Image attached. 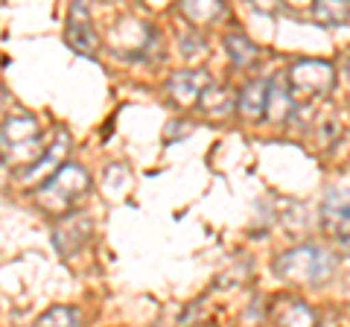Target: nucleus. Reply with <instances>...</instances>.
Here are the masks:
<instances>
[{"label": "nucleus", "mask_w": 350, "mask_h": 327, "mask_svg": "<svg viewBox=\"0 0 350 327\" xmlns=\"http://www.w3.org/2000/svg\"><path fill=\"white\" fill-rule=\"evenodd\" d=\"M44 135L36 114L15 112L0 123V164L27 172L44 152Z\"/></svg>", "instance_id": "f257e3e1"}, {"label": "nucleus", "mask_w": 350, "mask_h": 327, "mask_svg": "<svg viewBox=\"0 0 350 327\" xmlns=\"http://www.w3.org/2000/svg\"><path fill=\"white\" fill-rule=\"evenodd\" d=\"M88 190H91V176L82 164L68 161L64 167H59L50 179H44L36 190V205L50 213V216H68L76 211Z\"/></svg>", "instance_id": "f03ea898"}, {"label": "nucleus", "mask_w": 350, "mask_h": 327, "mask_svg": "<svg viewBox=\"0 0 350 327\" xmlns=\"http://www.w3.org/2000/svg\"><path fill=\"white\" fill-rule=\"evenodd\" d=\"M333 272L336 254L315 243L295 246L275 260V275L286 283H298V287H321L333 278Z\"/></svg>", "instance_id": "7ed1b4c3"}, {"label": "nucleus", "mask_w": 350, "mask_h": 327, "mask_svg": "<svg viewBox=\"0 0 350 327\" xmlns=\"http://www.w3.org/2000/svg\"><path fill=\"white\" fill-rule=\"evenodd\" d=\"M283 73H286V85H289V94H292L295 112H298V108H310L319 100H324L336 85V68L324 59H298Z\"/></svg>", "instance_id": "20e7f679"}, {"label": "nucleus", "mask_w": 350, "mask_h": 327, "mask_svg": "<svg viewBox=\"0 0 350 327\" xmlns=\"http://www.w3.org/2000/svg\"><path fill=\"white\" fill-rule=\"evenodd\" d=\"M64 41L79 56H96L100 53V36L91 24V12L82 3H73L68 12V27H64Z\"/></svg>", "instance_id": "39448f33"}, {"label": "nucleus", "mask_w": 350, "mask_h": 327, "mask_svg": "<svg viewBox=\"0 0 350 327\" xmlns=\"http://www.w3.org/2000/svg\"><path fill=\"white\" fill-rule=\"evenodd\" d=\"M91 234H94V222L88 220L85 213L73 211L68 216H62L59 228L53 231V246H56V252L62 257H73L76 252H82L85 248V243L91 239Z\"/></svg>", "instance_id": "423d86ee"}, {"label": "nucleus", "mask_w": 350, "mask_h": 327, "mask_svg": "<svg viewBox=\"0 0 350 327\" xmlns=\"http://www.w3.org/2000/svg\"><path fill=\"white\" fill-rule=\"evenodd\" d=\"M321 231L330 237V239H338L342 246H347V190L345 187H330L321 202Z\"/></svg>", "instance_id": "0eeeda50"}, {"label": "nucleus", "mask_w": 350, "mask_h": 327, "mask_svg": "<svg viewBox=\"0 0 350 327\" xmlns=\"http://www.w3.org/2000/svg\"><path fill=\"white\" fill-rule=\"evenodd\" d=\"M269 319L275 327H315L319 313H315L312 304H306L304 298L278 296L269 307Z\"/></svg>", "instance_id": "6e6552de"}, {"label": "nucleus", "mask_w": 350, "mask_h": 327, "mask_svg": "<svg viewBox=\"0 0 350 327\" xmlns=\"http://www.w3.org/2000/svg\"><path fill=\"white\" fill-rule=\"evenodd\" d=\"M211 85V73L204 70H178L167 79V96L178 108H190L199 103L202 91Z\"/></svg>", "instance_id": "1a4fd4ad"}, {"label": "nucleus", "mask_w": 350, "mask_h": 327, "mask_svg": "<svg viewBox=\"0 0 350 327\" xmlns=\"http://www.w3.org/2000/svg\"><path fill=\"white\" fill-rule=\"evenodd\" d=\"M68 152H70V132L68 129H56V140H53L50 146H44V152H41V158L32 164V167L27 170V172H21V179L24 181H32V179H50L53 172L59 170V164L64 167V158H68Z\"/></svg>", "instance_id": "9d476101"}, {"label": "nucleus", "mask_w": 350, "mask_h": 327, "mask_svg": "<svg viewBox=\"0 0 350 327\" xmlns=\"http://www.w3.org/2000/svg\"><path fill=\"white\" fill-rule=\"evenodd\" d=\"M295 114V103L286 85V73L271 76L266 85V108H262V120H271V123H286Z\"/></svg>", "instance_id": "9b49d317"}, {"label": "nucleus", "mask_w": 350, "mask_h": 327, "mask_svg": "<svg viewBox=\"0 0 350 327\" xmlns=\"http://www.w3.org/2000/svg\"><path fill=\"white\" fill-rule=\"evenodd\" d=\"M266 85L269 79H251L237 96V108L234 112L245 120V123H260L262 120V108H266Z\"/></svg>", "instance_id": "f8f14e48"}, {"label": "nucleus", "mask_w": 350, "mask_h": 327, "mask_svg": "<svg viewBox=\"0 0 350 327\" xmlns=\"http://www.w3.org/2000/svg\"><path fill=\"white\" fill-rule=\"evenodd\" d=\"M199 108L211 117H228L237 108V96L228 85H207L199 96Z\"/></svg>", "instance_id": "ddd939ff"}, {"label": "nucleus", "mask_w": 350, "mask_h": 327, "mask_svg": "<svg viewBox=\"0 0 350 327\" xmlns=\"http://www.w3.org/2000/svg\"><path fill=\"white\" fill-rule=\"evenodd\" d=\"M178 12L190 21L193 27H207V24H216L222 21L228 6L225 3H216V0H204V3H196V0H184L178 3Z\"/></svg>", "instance_id": "4468645a"}, {"label": "nucleus", "mask_w": 350, "mask_h": 327, "mask_svg": "<svg viewBox=\"0 0 350 327\" xmlns=\"http://www.w3.org/2000/svg\"><path fill=\"white\" fill-rule=\"evenodd\" d=\"M225 47H228V56H231V62L237 68H254L257 59H260V47L251 38L239 36V32L225 36Z\"/></svg>", "instance_id": "2eb2a0df"}, {"label": "nucleus", "mask_w": 350, "mask_h": 327, "mask_svg": "<svg viewBox=\"0 0 350 327\" xmlns=\"http://www.w3.org/2000/svg\"><path fill=\"white\" fill-rule=\"evenodd\" d=\"M32 327H85V319L70 304H56V307L44 310Z\"/></svg>", "instance_id": "dca6fc26"}, {"label": "nucleus", "mask_w": 350, "mask_h": 327, "mask_svg": "<svg viewBox=\"0 0 350 327\" xmlns=\"http://www.w3.org/2000/svg\"><path fill=\"white\" fill-rule=\"evenodd\" d=\"M347 15H350V9L345 0H324V3H315L312 6V18H315V24H321V27H345L347 24Z\"/></svg>", "instance_id": "f3484780"}, {"label": "nucleus", "mask_w": 350, "mask_h": 327, "mask_svg": "<svg viewBox=\"0 0 350 327\" xmlns=\"http://www.w3.org/2000/svg\"><path fill=\"white\" fill-rule=\"evenodd\" d=\"M338 138H342V120L336 114L319 120L312 129V146H333Z\"/></svg>", "instance_id": "a211bd4d"}, {"label": "nucleus", "mask_w": 350, "mask_h": 327, "mask_svg": "<svg viewBox=\"0 0 350 327\" xmlns=\"http://www.w3.org/2000/svg\"><path fill=\"white\" fill-rule=\"evenodd\" d=\"M315 327H347V313L338 310V307H330L327 313H319Z\"/></svg>", "instance_id": "6ab92c4d"}, {"label": "nucleus", "mask_w": 350, "mask_h": 327, "mask_svg": "<svg viewBox=\"0 0 350 327\" xmlns=\"http://www.w3.org/2000/svg\"><path fill=\"white\" fill-rule=\"evenodd\" d=\"M0 105H3V88H0Z\"/></svg>", "instance_id": "aec40b11"}]
</instances>
